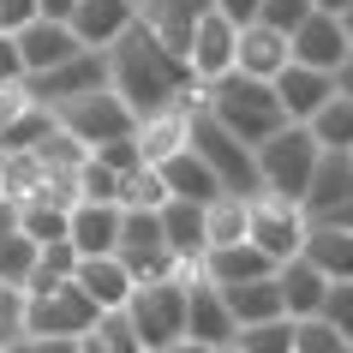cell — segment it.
Segmentation results:
<instances>
[{"mask_svg":"<svg viewBox=\"0 0 353 353\" xmlns=\"http://www.w3.org/2000/svg\"><path fill=\"white\" fill-rule=\"evenodd\" d=\"M299 258L312 263L323 281H353V234H347V228H330V222H312V228H305Z\"/></svg>","mask_w":353,"mask_h":353,"instance_id":"obj_24","label":"cell"},{"mask_svg":"<svg viewBox=\"0 0 353 353\" xmlns=\"http://www.w3.org/2000/svg\"><path fill=\"white\" fill-rule=\"evenodd\" d=\"M234 353H294V323L288 317L245 323V330H234Z\"/></svg>","mask_w":353,"mask_h":353,"instance_id":"obj_34","label":"cell"},{"mask_svg":"<svg viewBox=\"0 0 353 353\" xmlns=\"http://www.w3.org/2000/svg\"><path fill=\"white\" fill-rule=\"evenodd\" d=\"M0 84H24V60L12 37H0Z\"/></svg>","mask_w":353,"mask_h":353,"instance_id":"obj_46","label":"cell"},{"mask_svg":"<svg viewBox=\"0 0 353 353\" xmlns=\"http://www.w3.org/2000/svg\"><path fill=\"white\" fill-rule=\"evenodd\" d=\"M186 120H192V108H186V102H180V108L150 114V120H138V132H132L138 156H144V162L156 168V162H168L174 150H186Z\"/></svg>","mask_w":353,"mask_h":353,"instance_id":"obj_27","label":"cell"},{"mask_svg":"<svg viewBox=\"0 0 353 353\" xmlns=\"http://www.w3.org/2000/svg\"><path fill=\"white\" fill-rule=\"evenodd\" d=\"M198 108H204L216 126H228L245 150H258L263 138H276V132L288 126L276 90H270L263 78H245V72H228V78H216V84H204V90H198Z\"/></svg>","mask_w":353,"mask_h":353,"instance_id":"obj_2","label":"cell"},{"mask_svg":"<svg viewBox=\"0 0 353 353\" xmlns=\"http://www.w3.org/2000/svg\"><path fill=\"white\" fill-rule=\"evenodd\" d=\"M234 317H228V305H222V288L216 281H204V276H186V341H198V347H210V353H222V347H234Z\"/></svg>","mask_w":353,"mask_h":353,"instance_id":"obj_11","label":"cell"},{"mask_svg":"<svg viewBox=\"0 0 353 353\" xmlns=\"http://www.w3.org/2000/svg\"><path fill=\"white\" fill-rule=\"evenodd\" d=\"M12 42H19V60H24V78L37 72H54L60 60L78 54V37L66 30L60 19H30L24 30H12Z\"/></svg>","mask_w":353,"mask_h":353,"instance_id":"obj_18","label":"cell"},{"mask_svg":"<svg viewBox=\"0 0 353 353\" xmlns=\"http://www.w3.org/2000/svg\"><path fill=\"white\" fill-rule=\"evenodd\" d=\"M222 305L234 323H270V317H281V294H276V276H258V281H234V288H222Z\"/></svg>","mask_w":353,"mask_h":353,"instance_id":"obj_28","label":"cell"},{"mask_svg":"<svg viewBox=\"0 0 353 353\" xmlns=\"http://www.w3.org/2000/svg\"><path fill=\"white\" fill-rule=\"evenodd\" d=\"M120 317L132 323V335L150 347H168L186 335V276H168V281H138L132 299L120 305Z\"/></svg>","mask_w":353,"mask_h":353,"instance_id":"obj_5","label":"cell"},{"mask_svg":"<svg viewBox=\"0 0 353 353\" xmlns=\"http://www.w3.org/2000/svg\"><path fill=\"white\" fill-rule=\"evenodd\" d=\"M96 335L108 341V353H144V341L132 335V323L120 312H102V317H96Z\"/></svg>","mask_w":353,"mask_h":353,"instance_id":"obj_42","label":"cell"},{"mask_svg":"<svg viewBox=\"0 0 353 353\" xmlns=\"http://www.w3.org/2000/svg\"><path fill=\"white\" fill-rule=\"evenodd\" d=\"M30 150H37V162L48 168V180H54V174H72V168L84 162V156H90V150L78 144V138H66V132H60V126L48 132V138H42V144H30Z\"/></svg>","mask_w":353,"mask_h":353,"instance_id":"obj_37","label":"cell"},{"mask_svg":"<svg viewBox=\"0 0 353 353\" xmlns=\"http://www.w3.org/2000/svg\"><path fill=\"white\" fill-rule=\"evenodd\" d=\"M258 180H263V192H276V198H305V186H312V168H317V156H323V144H317L305 126H288L276 132V138H263L258 150Z\"/></svg>","mask_w":353,"mask_h":353,"instance_id":"obj_4","label":"cell"},{"mask_svg":"<svg viewBox=\"0 0 353 353\" xmlns=\"http://www.w3.org/2000/svg\"><path fill=\"white\" fill-rule=\"evenodd\" d=\"M305 132H312L317 144L323 150H353V102L341 90L330 96V102H323V108L312 114V120H305Z\"/></svg>","mask_w":353,"mask_h":353,"instance_id":"obj_31","label":"cell"},{"mask_svg":"<svg viewBox=\"0 0 353 353\" xmlns=\"http://www.w3.org/2000/svg\"><path fill=\"white\" fill-rule=\"evenodd\" d=\"M317 222H330V228H347V234H353V198H341L335 210H323Z\"/></svg>","mask_w":353,"mask_h":353,"instance_id":"obj_47","label":"cell"},{"mask_svg":"<svg viewBox=\"0 0 353 353\" xmlns=\"http://www.w3.org/2000/svg\"><path fill=\"white\" fill-rule=\"evenodd\" d=\"M204 12H210V0H144V6H138V24H144L162 48H174V54L186 60L192 24L204 19Z\"/></svg>","mask_w":353,"mask_h":353,"instance_id":"obj_19","label":"cell"},{"mask_svg":"<svg viewBox=\"0 0 353 353\" xmlns=\"http://www.w3.org/2000/svg\"><path fill=\"white\" fill-rule=\"evenodd\" d=\"M347 162H353V150H347Z\"/></svg>","mask_w":353,"mask_h":353,"instance_id":"obj_56","label":"cell"},{"mask_svg":"<svg viewBox=\"0 0 353 353\" xmlns=\"http://www.w3.org/2000/svg\"><path fill=\"white\" fill-rule=\"evenodd\" d=\"M72 240H54V245H37V263H30V276H24V294H48L60 281H72Z\"/></svg>","mask_w":353,"mask_h":353,"instance_id":"obj_32","label":"cell"},{"mask_svg":"<svg viewBox=\"0 0 353 353\" xmlns=\"http://www.w3.org/2000/svg\"><path fill=\"white\" fill-rule=\"evenodd\" d=\"M288 323H294V353H353V341L323 317H288Z\"/></svg>","mask_w":353,"mask_h":353,"instance_id":"obj_36","label":"cell"},{"mask_svg":"<svg viewBox=\"0 0 353 353\" xmlns=\"http://www.w3.org/2000/svg\"><path fill=\"white\" fill-rule=\"evenodd\" d=\"M347 6H353V0H312V12H330V19H341Z\"/></svg>","mask_w":353,"mask_h":353,"instance_id":"obj_51","label":"cell"},{"mask_svg":"<svg viewBox=\"0 0 353 353\" xmlns=\"http://www.w3.org/2000/svg\"><path fill=\"white\" fill-rule=\"evenodd\" d=\"M258 6L263 0H210V12H222L234 30H245V24H258Z\"/></svg>","mask_w":353,"mask_h":353,"instance_id":"obj_44","label":"cell"},{"mask_svg":"<svg viewBox=\"0 0 353 353\" xmlns=\"http://www.w3.org/2000/svg\"><path fill=\"white\" fill-rule=\"evenodd\" d=\"M132 6H144V0H132Z\"/></svg>","mask_w":353,"mask_h":353,"instance_id":"obj_55","label":"cell"},{"mask_svg":"<svg viewBox=\"0 0 353 353\" xmlns=\"http://www.w3.org/2000/svg\"><path fill=\"white\" fill-rule=\"evenodd\" d=\"M72 186L84 204H120V174L114 168H102L96 156H84V162L72 168Z\"/></svg>","mask_w":353,"mask_h":353,"instance_id":"obj_35","label":"cell"},{"mask_svg":"<svg viewBox=\"0 0 353 353\" xmlns=\"http://www.w3.org/2000/svg\"><path fill=\"white\" fill-rule=\"evenodd\" d=\"M96 317L102 312L78 294V281H60V288H48V294H24L19 335H90Z\"/></svg>","mask_w":353,"mask_h":353,"instance_id":"obj_9","label":"cell"},{"mask_svg":"<svg viewBox=\"0 0 353 353\" xmlns=\"http://www.w3.org/2000/svg\"><path fill=\"white\" fill-rule=\"evenodd\" d=\"M72 281H78V294L90 299L96 312H120V305L132 299V288H138L132 270L114 258V252H102V258H78L72 263Z\"/></svg>","mask_w":353,"mask_h":353,"instance_id":"obj_17","label":"cell"},{"mask_svg":"<svg viewBox=\"0 0 353 353\" xmlns=\"http://www.w3.org/2000/svg\"><path fill=\"white\" fill-rule=\"evenodd\" d=\"M204 240L210 245H240L245 240V198L240 192H216L204 204Z\"/></svg>","mask_w":353,"mask_h":353,"instance_id":"obj_30","label":"cell"},{"mask_svg":"<svg viewBox=\"0 0 353 353\" xmlns=\"http://www.w3.org/2000/svg\"><path fill=\"white\" fill-rule=\"evenodd\" d=\"M234 42H240V30H234V24H228L222 12H204V19L192 24V42H186V66H192V78H198V90L234 72Z\"/></svg>","mask_w":353,"mask_h":353,"instance_id":"obj_12","label":"cell"},{"mask_svg":"<svg viewBox=\"0 0 353 353\" xmlns=\"http://www.w3.org/2000/svg\"><path fill=\"white\" fill-rule=\"evenodd\" d=\"M66 240H72L78 258L114 252V240H120V204H84V198H78V204L66 210Z\"/></svg>","mask_w":353,"mask_h":353,"instance_id":"obj_20","label":"cell"},{"mask_svg":"<svg viewBox=\"0 0 353 353\" xmlns=\"http://www.w3.org/2000/svg\"><path fill=\"white\" fill-rule=\"evenodd\" d=\"M156 180H162L168 198H186V204H210V198L222 192V186H216V174H210L192 150H174L168 162H156Z\"/></svg>","mask_w":353,"mask_h":353,"instance_id":"obj_26","label":"cell"},{"mask_svg":"<svg viewBox=\"0 0 353 353\" xmlns=\"http://www.w3.org/2000/svg\"><path fill=\"white\" fill-rule=\"evenodd\" d=\"M270 90H276L281 114L294 120V126H305L323 102L335 96V72H312V66H299V60H288L276 78H270Z\"/></svg>","mask_w":353,"mask_h":353,"instance_id":"obj_14","label":"cell"},{"mask_svg":"<svg viewBox=\"0 0 353 353\" xmlns=\"http://www.w3.org/2000/svg\"><path fill=\"white\" fill-rule=\"evenodd\" d=\"M6 341H12V335H6V330H0V353H6Z\"/></svg>","mask_w":353,"mask_h":353,"instance_id":"obj_54","label":"cell"},{"mask_svg":"<svg viewBox=\"0 0 353 353\" xmlns=\"http://www.w3.org/2000/svg\"><path fill=\"white\" fill-rule=\"evenodd\" d=\"M54 132V108H42V102H24L6 126H0V156L6 150H30V144H42Z\"/></svg>","mask_w":353,"mask_h":353,"instance_id":"obj_33","label":"cell"},{"mask_svg":"<svg viewBox=\"0 0 353 353\" xmlns=\"http://www.w3.org/2000/svg\"><path fill=\"white\" fill-rule=\"evenodd\" d=\"M335 90H341V96H347V102H353V54L341 60V66H335Z\"/></svg>","mask_w":353,"mask_h":353,"instance_id":"obj_49","label":"cell"},{"mask_svg":"<svg viewBox=\"0 0 353 353\" xmlns=\"http://www.w3.org/2000/svg\"><path fill=\"white\" fill-rule=\"evenodd\" d=\"M168 192L156 180V168H132L126 180H120V210H162Z\"/></svg>","mask_w":353,"mask_h":353,"instance_id":"obj_38","label":"cell"},{"mask_svg":"<svg viewBox=\"0 0 353 353\" xmlns=\"http://www.w3.org/2000/svg\"><path fill=\"white\" fill-rule=\"evenodd\" d=\"M108 90L132 108V120H150V114H162V108L192 102L198 78H192V66L174 48H162V42L150 37L144 24H132L126 37L108 48Z\"/></svg>","mask_w":353,"mask_h":353,"instance_id":"obj_1","label":"cell"},{"mask_svg":"<svg viewBox=\"0 0 353 353\" xmlns=\"http://www.w3.org/2000/svg\"><path fill=\"white\" fill-rule=\"evenodd\" d=\"M341 198H353V162H347V150H323L317 168H312V186L299 198V210H305V222H317V216L335 210Z\"/></svg>","mask_w":353,"mask_h":353,"instance_id":"obj_22","label":"cell"},{"mask_svg":"<svg viewBox=\"0 0 353 353\" xmlns=\"http://www.w3.org/2000/svg\"><path fill=\"white\" fill-rule=\"evenodd\" d=\"M156 216H162V240H168V252L180 258V276H198V263H204V252H210V240H204V204L168 198Z\"/></svg>","mask_w":353,"mask_h":353,"instance_id":"obj_16","label":"cell"},{"mask_svg":"<svg viewBox=\"0 0 353 353\" xmlns=\"http://www.w3.org/2000/svg\"><path fill=\"white\" fill-rule=\"evenodd\" d=\"M288 60H294V54H288V37H281V30H270V24H245L240 42H234V72L263 78V84H270Z\"/></svg>","mask_w":353,"mask_h":353,"instance_id":"obj_23","label":"cell"},{"mask_svg":"<svg viewBox=\"0 0 353 353\" xmlns=\"http://www.w3.org/2000/svg\"><path fill=\"white\" fill-rule=\"evenodd\" d=\"M305 19H312V0H263L258 6V24H270V30H281V37H294Z\"/></svg>","mask_w":353,"mask_h":353,"instance_id":"obj_40","label":"cell"},{"mask_svg":"<svg viewBox=\"0 0 353 353\" xmlns=\"http://www.w3.org/2000/svg\"><path fill=\"white\" fill-rule=\"evenodd\" d=\"M323 288L330 281L317 276L305 258H288L276 263V294H281V317H317V305H323Z\"/></svg>","mask_w":353,"mask_h":353,"instance_id":"obj_25","label":"cell"},{"mask_svg":"<svg viewBox=\"0 0 353 353\" xmlns=\"http://www.w3.org/2000/svg\"><path fill=\"white\" fill-rule=\"evenodd\" d=\"M305 210L294 198H276V192H258V198H245V240L270 252L276 263L299 258V245H305Z\"/></svg>","mask_w":353,"mask_h":353,"instance_id":"obj_7","label":"cell"},{"mask_svg":"<svg viewBox=\"0 0 353 353\" xmlns=\"http://www.w3.org/2000/svg\"><path fill=\"white\" fill-rule=\"evenodd\" d=\"M72 6H78V0H37V19H60V24H66V19H72Z\"/></svg>","mask_w":353,"mask_h":353,"instance_id":"obj_48","label":"cell"},{"mask_svg":"<svg viewBox=\"0 0 353 353\" xmlns=\"http://www.w3.org/2000/svg\"><path fill=\"white\" fill-rule=\"evenodd\" d=\"M222 353H234V347H222Z\"/></svg>","mask_w":353,"mask_h":353,"instance_id":"obj_57","label":"cell"},{"mask_svg":"<svg viewBox=\"0 0 353 353\" xmlns=\"http://www.w3.org/2000/svg\"><path fill=\"white\" fill-rule=\"evenodd\" d=\"M198 276L216 281V288H234V281H258V276H276V258L270 252H258L252 240L240 245H210L204 263H198Z\"/></svg>","mask_w":353,"mask_h":353,"instance_id":"obj_21","label":"cell"},{"mask_svg":"<svg viewBox=\"0 0 353 353\" xmlns=\"http://www.w3.org/2000/svg\"><path fill=\"white\" fill-rule=\"evenodd\" d=\"M90 90H108V48H78L72 60H60L54 72L24 78V96L42 102V108H60V102L90 96Z\"/></svg>","mask_w":353,"mask_h":353,"instance_id":"obj_10","label":"cell"},{"mask_svg":"<svg viewBox=\"0 0 353 353\" xmlns=\"http://www.w3.org/2000/svg\"><path fill=\"white\" fill-rule=\"evenodd\" d=\"M150 353H210V347H198V341H186V335H180V341H168V347H150Z\"/></svg>","mask_w":353,"mask_h":353,"instance_id":"obj_50","label":"cell"},{"mask_svg":"<svg viewBox=\"0 0 353 353\" xmlns=\"http://www.w3.org/2000/svg\"><path fill=\"white\" fill-rule=\"evenodd\" d=\"M186 108H192V120H186V150L210 168V174H216V186H222V192L258 198V192H263V180H258V156H252V150H245L228 126H216V120L198 108V90H192Z\"/></svg>","mask_w":353,"mask_h":353,"instance_id":"obj_3","label":"cell"},{"mask_svg":"<svg viewBox=\"0 0 353 353\" xmlns=\"http://www.w3.org/2000/svg\"><path fill=\"white\" fill-rule=\"evenodd\" d=\"M288 54H294L299 66H312V72H335V66L353 54V42H347V30H341V19L312 12V19L288 37Z\"/></svg>","mask_w":353,"mask_h":353,"instance_id":"obj_13","label":"cell"},{"mask_svg":"<svg viewBox=\"0 0 353 353\" xmlns=\"http://www.w3.org/2000/svg\"><path fill=\"white\" fill-rule=\"evenodd\" d=\"M54 126L66 132V138H78L84 150H96V144H108V138H132L138 120H132V108L114 90H90V96L60 102V108H54Z\"/></svg>","mask_w":353,"mask_h":353,"instance_id":"obj_8","label":"cell"},{"mask_svg":"<svg viewBox=\"0 0 353 353\" xmlns=\"http://www.w3.org/2000/svg\"><path fill=\"white\" fill-rule=\"evenodd\" d=\"M317 317L353 341V281H330V288H323V305H317Z\"/></svg>","mask_w":353,"mask_h":353,"instance_id":"obj_39","label":"cell"},{"mask_svg":"<svg viewBox=\"0 0 353 353\" xmlns=\"http://www.w3.org/2000/svg\"><path fill=\"white\" fill-rule=\"evenodd\" d=\"M6 353H78V335H12Z\"/></svg>","mask_w":353,"mask_h":353,"instance_id":"obj_43","label":"cell"},{"mask_svg":"<svg viewBox=\"0 0 353 353\" xmlns=\"http://www.w3.org/2000/svg\"><path fill=\"white\" fill-rule=\"evenodd\" d=\"M132 24H138V6L132 0H78L66 30L78 37V48H114Z\"/></svg>","mask_w":353,"mask_h":353,"instance_id":"obj_15","label":"cell"},{"mask_svg":"<svg viewBox=\"0 0 353 353\" xmlns=\"http://www.w3.org/2000/svg\"><path fill=\"white\" fill-rule=\"evenodd\" d=\"M341 30H347V42H353V6H347V12H341Z\"/></svg>","mask_w":353,"mask_h":353,"instance_id":"obj_53","label":"cell"},{"mask_svg":"<svg viewBox=\"0 0 353 353\" xmlns=\"http://www.w3.org/2000/svg\"><path fill=\"white\" fill-rule=\"evenodd\" d=\"M0 204H6V198H0Z\"/></svg>","mask_w":353,"mask_h":353,"instance_id":"obj_58","label":"cell"},{"mask_svg":"<svg viewBox=\"0 0 353 353\" xmlns=\"http://www.w3.org/2000/svg\"><path fill=\"white\" fill-rule=\"evenodd\" d=\"M90 156H96V162H102V168H114L120 180H126L132 168H150L144 156H138V144H132V138H108V144H96Z\"/></svg>","mask_w":353,"mask_h":353,"instance_id":"obj_41","label":"cell"},{"mask_svg":"<svg viewBox=\"0 0 353 353\" xmlns=\"http://www.w3.org/2000/svg\"><path fill=\"white\" fill-rule=\"evenodd\" d=\"M78 353H108V341H102V335L90 330V335H78Z\"/></svg>","mask_w":353,"mask_h":353,"instance_id":"obj_52","label":"cell"},{"mask_svg":"<svg viewBox=\"0 0 353 353\" xmlns=\"http://www.w3.org/2000/svg\"><path fill=\"white\" fill-rule=\"evenodd\" d=\"M114 258L132 270V281H168V276H180V258L168 252L162 216H156V210H120V240H114Z\"/></svg>","mask_w":353,"mask_h":353,"instance_id":"obj_6","label":"cell"},{"mask_svg":"<svg viewBox=\"0 0 353 353\" xmlns=\"http://www.w3.org/2000/svg\"><path fill=\"white\" fill-rule=\"evenodd\" d=\"M37 19V0H0V37H12Z\"/></svg>","mask_w":353,"mask_h":353,"instance_id":"obj_45","label":"cell"},{"mask_svg":"<svg viewBox=\"0 0 353 353\" xmlns=\"http://www.w3.org/2000/svg\"><path fill=\"white\" fill-rule=\"evenodd\" d=\"M12 222H19V234L30 245H54V240H66V210L54 204V198H24V204H12Z\"/></svg>","mask_w":353,"mask_h":353,"instance_id":"obj_29","label":"cell"}]
</instances>
